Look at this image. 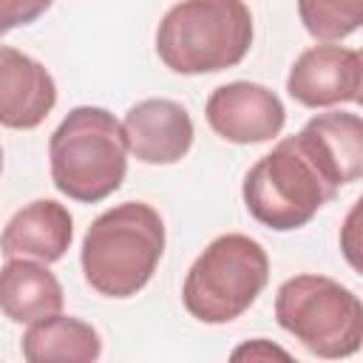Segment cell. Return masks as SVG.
Masks as SVG:
<instances>
[{
    "label": "cell",
    "instance_id": "17",
    "mask_svg": "<svg viewBox=\"0 0 363 363\" xmlns=\"http://www.w3.org/2000/svg\"><path fill=\"white\" fill-rule=\"evenodd\" d=\"M230 357H233V360H244V357H250V360H272V357L289 360V352H284L281 346H275V343H269V340H264V337H255V340H250V343L233 349Z\"/></svg>",
    "mask_w": 363,
    "mask_h": 363
},
{
    "label": "cell",
    "instance_id": "2",
    "mask_svg": "<svg viewBox=\"0 0 363 363\" xmlns=\"http://www.w3.org/2000/svg\"><path fill=\"white\" fill-rule=\"evenodd\" d=\"M252 34L244 0H179L159 20L156 54L173 74H216L250 54Z\"/></svg>",
    "mask_w": 363,
    "mask_h": 363
},
{
    "label": "cell",
    "instance_id": "14",
    "mask_svg": "<svg viewBox=\"0 0 363 363\" xmlns=\"http://www.w3.org/2000/svg\"><path fill=\"white\" fill-rule=\"evenodd\" d=\"M20 352L28 363H94L102 354V337L91 323L57 312L28 323Z\"/></svg>",
    "mask_w": 363,
    "mask_h": 363
},
{
    "label": "cell",
    "instance_id": "12",
    "mask_svg": "<svg viewBox=\"0 0 363 363\" xmlns=\"http://www.w3.org/2000/svg\"><path fill=\"white\" fill-rule=\"evenodd\" d=\"M74 241V218L65 204L54 199H34L23 204L0 233V252L6 258H34L43 264L60 261Z\"/></svg>",
    "mask_w": 363,
    "mask_h": 363
},
{
    "label": "cell",
    "instance_id": "9",
    "mask_svg": "<svg viewBox=\"0 0 363 363\" xmlns=\"http://www.w3.org/2000/svg\"><path fill=\"white\" fill-rule=\"evenodd\" d=\"M122 133L128 153H133L142 164H176L190 153L196 128L184 105L153 96L128 108Z\"/></svg>",
    "mask_w": 363,
    "mask_h": 363
},
{
    "label": "cell",
    "instance_id": "8",
    "mask_svg": "<svg viewBox=\"0 0 363 363\" xmlns=\"http://www.w3.org/2000/svg\"><path fill=\"white\" fill-rule=\"evenodd\" d=\"M207 125L233 145H261L286 125V108L275 91L261 82L235 79L218 85L204 102Z\"/></svg>",
    "mask_w": 363,
    "mask_h": 363
},
{
    "label": "cell",
    "instance_id": "11",
    "mask_svg": "<svg viewBox=\"0 0 363 363\" xmlns=\"http://www.w3.org/2000/svg\"><path fill=\"white\" fill-rule=\"evenodd\" d=\"M295 139L337 190L360 179L363 122L357 113H343V111L318 113L295 133Z\"/></svg>",
    "mask_w": 363,
    "mask_h": 363
},
{
    "label": "cell",
    "instance_id": "6",
    "mask_svg": "<svg viewBox=\"0 0 363 363\" xmlns=\"http://www.w3.org/2000/svg\"><path fill=\"white\" fill-rule=\"evenodd\" d=\"M241 196L258 224L289 233L306 227L337 196V187L303 153L298 139L286 136L247 170Z\"/></svg>",
    "mask_w": 363,
    "mask_h": 363
},
{
    "label": "cell",
    "instance_id": "1",
    "mask_svg": "<svg viewBox=\"0 0 363 363\" xmlns=\"http://www.w3.org/2000/svg\"><path fill=\"white\" fill-rule=\"evenodd\" d=\"M164 255V221L147 201H122L85 230L79 264L88 286L125 301L147 286Z\"/></svg>",
    "mask_w": 363,
    "mask_h": 363
},
{
    "label": "cell",
    "instance_id": "7",
    "mask_svg": "<svg viewBox=\"0 0 363 363\" xmlns=\"http://www.w3.org/2000/svg\"><path fill=\"white\" fill-rule=\"evenodd\" d=\"M363 57L337 43L309 45L298 54L286 77V94L303 108H332L360 102Z\"/></svg>",
    "mask_w": 363,
    "mask_h": 363
},
{
    "label": "cell",
    "instance_id": "15",
    "mask_svg": "<svg viewBox=\"0 0 363 363\" xmlns=\"http://www.w3.org/2000/svg\"><path fill=\"white\" fill-rule=\"evenodd\" d=\"M298 17L320 43H337L363 26V0H298Z\"/></svg>",
    "mask_w": 363,
    "mask_h": 363
},
{
    "label": "cell",
    "instance_id": "5",
    "mask_svg": "<svg viewBox=\"0 0 363 363\" xmlns=\"http://www.w3.org/2000/svg\"><path fill=\"white\" fill-rule=\"evenodd\" d=\"M275 320L323 360L352 357L363 343L360 298L329 275L301 272L286 278L275 292Z\"/></svg>",
    "mask_w": 363,
    "mask_h": 363
},
{
    "label": "cell",
    "instance_id": "3",
    "mask_svg": "<svg viewBox=\"0 0 363 363\" xmlns=\"http://www.w3.org/2000/svg\"><path fill=\"white\" fill-rule=\"evenodd\" d=\"M54 187L82 204H96L116 193L128 176V142L122 122L96 105L65 113L48 139Z\"/></svg>",
    "mask_w": 363,
    "mask_h": 363
},
{
    "label": "cell",
    "instance_id": "16",
    "mask_svg": "<svg viewBox=\"0 0 363 363\" xmlns=\"http://www.w3.org/2000/svg\"><path fill=\"white\" fill-rule=\"evenodd\" d=\"M54 0H0V37L40 20Z\"/></svg>",
    "mask_w": 363,
    "mask_h": 363
},
{
    "label": "cell",
    "instance_id": "13",
    "mask_svg": "<svg viewBox=\"0 0 363 363\" xmlns=\"http://www.w3.org/2000/svg\"><path fill=\"white\" fill-rule=\"evenodd\" d=\"M65 292L57 275L34 258H9L0 267V312L11 323H34L62 312Z\"/></svg>",
    "mask_w": 363,
    "mask_h": 363
},
{
    "label": "cell",
    "instance_id": "10",
    "mask_svg": "<svg viewBox=\"0 0 363 363\" xmlns=\"http://www.w3.org/2000/svg\"><path fill=\"white\" fill-rule=\"evenodd\" d=\"M57 105V82L51 71L11 48L0 45V128L31 130L45 122Z\"/></svg>",
    "mask_w": 363,
    "mask_h": 363
},
{
    "label": "cell",
    "instance_id": "18",
    "mask_svg": "<svg viewBox=\"0 0 363 363\" xmlns=\"http://www.w3.org/2000/svg\"><path fill=\"white\" fill-rule=\"evenodd\" d=\"M0 173H3V147H0Z\"/></svg>",
    "mask_w": 363,
    "mask_h": 363
},
{
    "label": "cell",
    "instance_id": "4",
    "mask_svg": "<svg viewBox=\"0 0 363 363\" xmlns=\"http://www.w3.org/2000/svg\"><path fill=\"white\" fill-rule=\"evenodd\" d=\"M267 281V250L244 233H224L190 264L182 284V303L199 323L221 326L241 318Z\"/></svg>",
    "mask_w": 363,
    "mask_h": 363
}]
</instances>
